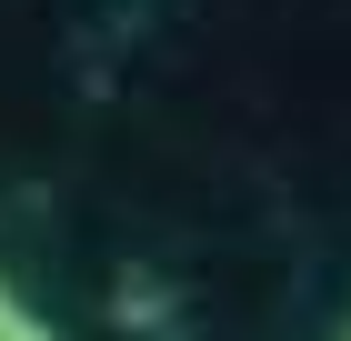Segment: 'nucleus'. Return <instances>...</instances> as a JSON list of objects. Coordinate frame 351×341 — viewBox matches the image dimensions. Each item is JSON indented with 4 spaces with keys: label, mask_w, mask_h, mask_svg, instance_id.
Returning a JSON list of instances; mask_svg holds the SVG:
<instances>
[{
    "label": "nucleus",
    "mask_w": 351,
    "mask_h": 341,
    "mask_svg": "<svg viewBox=\"0 0 351 341\" xmlns=\"http://www.w3.org/2000/svg\"><path fill=\"white\" fill-rule=\"evenodd\" d=\"M0 341H60V331H51L40 311H30V301H21L10 281H0Z\"/></svg>",
    "instance_id": "f257e3e1"
}]
</instances>
